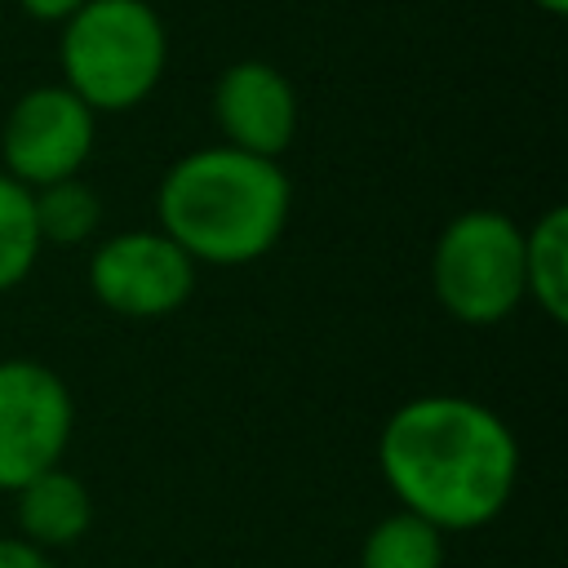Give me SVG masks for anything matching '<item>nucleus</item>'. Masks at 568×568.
<instances>
[{
	"mask_svg": "<svg viewBox=\"0 0 568 568\" xmlns=\"http://www.w3.org/2000/svg\"><path fill=\"white\" fill-rule=\"evenodd\" d=\"M377 470L404 510L439 532H470L506 510L519 479V444L497 408L430 390L382 422Z\"/></svg>",
	"mask_w": 568,
	"mask_h": 568,
	"instance_id": "1",
	"label": "nucleus"
},
{
	"mask_svg": "<svg viewBox=\"0 0 568 568\" xmlns=\"http://www.w3.org/2000/svg\"><path fill=\"white\" fill-rule=\"evenodd\" d=\"M288 204L284 169L226 142L182 155L155 191L160 231L195 266H248L266 257L288 226Z\"/></svg>",
	"mask_w": 568,
	"mask_h": 568,
	"instance_id": "2",
	"label": "nucleus"
},
{
	"mask_svg": "<svg viewBox=\"0 0 568 568\" xmlns=\"http://www.w3.org/2000/svg\"><path fill=\"white\" fill-rule=\"evenodd\" d=\"M164 71V27L142 0H89L67 18L62 75L89 111L138 106Z\"/></svg>",
	"mask_w": 568,
	"mask_h": 568,
	"instance_id": "3",
	"label": "nucleus"
},
{
	"mask_svg": "<svg viewBox=\"0 0 568 568\" xmlns=\"http://www.w3.org/2000/svg\"><path fill=\"white\" fill-rule=\"evenodd\" d=\"M430 288L457 324H501L524 302V226L497 209L457 213L430 248Z\"/></svg>",
	"mask_w": 568,
	"mask_h": 568,
	"instance_id": "4",
	"label": "nucleus"
},
{
	"mask_svg": "<svg viewBox=\"0 0 568 568\" xmlns=\"http://www.w3.org/2000/svg\"><path fill=\"white\" fill-rule=\"evenodd\" d=\"M71 430L75 404L67 382L40 359H0V493H18L27 479L62 466Z\"/></svg>",
	"mask_w": 568,
	"mask_h": 568,
	"instance_id": "5",
	"label": "nucleus"
},
{
	"mask_svg": "<svg viewBox=\"0 0 568 568\" xmlns=\"http://www.w3.org/2000/svg\"><path fill=\"white\" fill-rule=\"evenodd\" d=\"M89 293L124 320H164L195 293V262L164 231H120L89 253Z\"/></svg>",
	"mask_w": 568,
	"mask_h": 568,
	"instance_id": "6",
	"label": "nucleus"
},
{
	"mask_svg": "<svg viewBox=\"0 0 568 568\" xmlns=\"http://www.w3.org/2000/svg\"><path fill=\"white\" fill-rule=\"evenodd\" d=\"M89 151H93V111L67 84H44L22 93L0 129L4 173L31 191L58 178H75Z\"/></svg>",
	"mask_w": 568,
	"mask_h": 568,
	"instance_id": "7",
	"label": "nucleus"
},
{
	"mask_svg": "<svg viewBox=\"0 0 568 568\" xmlns=\"http://www.w3.org/2000/svg\"><path fill=\"white\" fill-rule=\"evenodd\" d=\"M213 115H217L226 146L262 155V160H275L280 151H288V142L297 133L293 84L284 80V71H275L271 62H257V58L222 71V80L213 89Z\"/></svg>",
	"mask_w": 568,
	"mask_h": 568,
	"instance_id": "8",
	"label": "nucleus"
},
{
	"mask_svg": "<svg viewBox=\"0 0 568 568\" xmlns=\"http://www.w3.org/2000/svg\"><path fill=\"white\" fill-rule=\"evenodd\" d=\"M13 519H18V537L36 541L40 550L75 546L93 524V497L84 479H75L62 466H49L44 475L27 479L13 493Z\"/></svg>",
	"mask_w": 568,
	"mask_h": 568,
	"instance_id": "9",
	"label": "nucleus"
},
{
	"mask_svg": "<svg viewBox=\"0 0 568 568\" xmlns=\"http://www.w3.org/2000/svg\"><path fill=\"white\" fill-rule=\"evenodd\" d=\"M524 297L550 320H568V209H546L524 231Z\"/></svg>",
	"mask_w": 568,
	"mask_h": 568,
	"instance_id": "10",
	"label": "nucleus"
},
{
	"mask_svg": "<svg viewBox=\"0 0 568 568\" xmlns=\"http://www.w3.org/2000/svg\"><path fill=\"white\" fill-rule=\"evenodd\" d=\"M359 568H444V532L399 506L364 532Z\"/></svg>",
	"mask_w": 568,
	"mask_h": 568,
	"instance_id": "11",
	"label": "nucleus"
},
{
	"mask_svg": "<svg viewBox=\"0 0 568 568\" xmlns=\"http://www.w3.org/2000/svg\"><path fill=\"white\" fill-rule=\"evenodd\" d=\"M31 204H36L40 244H84L102 222V200L89 182H80V173L36 186Z\"/></svg>",
	"mask_w": 568,
	"mask_h": 568,
	"instance_id": "12",
	"label": "nucleus"
},
{
	"mask_svg": "<svg viewBox=\"0 0 568 568\" xmlns=\"http://www.w3.org/2000/svg\"><path fill=\"white\" fill-rule=\"evenodd\" d=\"M40 248L44 244H40V226H36L31 186L0 173V293L18 288L36 271Z\"/></svg>",
	"mask_w": 568,
	"mask_h": 568,
	"instance_id": "13",
	"label": "nucleus"
},
{
	"mask_svg": "<svg viewBox=\"0 0 568 568\" xmlns=\"http://www.w3.org/2000/svg\"><path fill=\"white\" fill-rule=\"evenodd\" d=\"M0 568H53V559L27 537H0Z\"/></svg>",
	"mask_w": 568,
	"mask_h": 568,
	"instance_id": "14",
	"label": "nucleus"
},
{
	"mask_svg": "<svg viewBox=\"0 0 568 568\" xmlns=\"http://www.w3.org/2000/svg\"><path fill=\"white\" fill-rule=\"evenodd\" d=\"M31 18H44V22H67L80 4H89V0H18Z\"/></svg>",
	"mask_w": 568,
	"mask_h": 568,
	"instance_id": "15",
	"label": "nucleus"
},
{
	"mask_svg": "<svg viewBox=\"0 0 568 568\" xmlns=\"http://www.w3.org/2000/svg\"><path fill=\"white\" fill-rule=\"evenodd\" d=\"M532 4H541L546 13H564L568 9V0H532Z\"/></svg>",
	"mask_w": 568,
	"mask_h": 568,
	"instance_id": "16",
	"label": "nucleus"
}]
</instances>
